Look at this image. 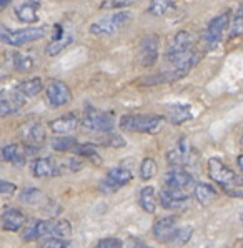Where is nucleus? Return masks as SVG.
Masks as SVG:
<instances>
[{"label":"nucleus","mask_w":243,"mask_h":248,"mask_svg":"<svg viewBox=\"0 0 243 248\" xmlns=\"http://www.w3.org/2000/svg\"><path fill=\"white\" fill-rule=\"evenodd\" d=\"M165 60L172 65V70L163 74V77H167V80H177L185 77L198 62L192 33L187 32V30L177 32L172 44L168 45L165 52Z\"/></svg>","instance_id":"nucleus-1"},{"label":"nucleus","mask_w":243,"mask_h":248,"mask_svg":"<svg viewBox=\"0 0 243 248\" xmlns=\"http://www.w3.org/2000/svg\"><path fill=\"white\" fill-rule=\"evenodd\" d=\"M163 118L158 115H143V113H128L120 118V128L125 132L157 133L162 128Z\"/></svg>","instance_id":"nucleus-2"},{"label":"nucleus","mask_w":243,"mask_h":248,"mask_svg":"<svg viewBox=\"0 0 243 248\" xmlns=\"http://www.w3.org/2000/svg\"><path fill=\"white\" fill-rule=\"evenodd\" d=\"M208 175L223 190L233 188V186H243V178L238 177L230 167H227L222 160L216 157H212L208 160Z\"/></svg>","instance_id":"nucleus-3"},{"label":"nucleus","mask_w":243,"mask_h":248,"mask_svg":"<svg viewBox=\"0 0 243 248\" xmlns=\"http://www.w3.org/2000/svg\"><path fill=\"white\" fill-rule=\"evenodd\" d=\"M230 20H231V12L227 10V12L220 14L218 17L212 18V20L208 22L207 29H205L202 33V42L205 44V47L213 48L222 42L223 33L230 29Z\"/></svg>","instance_id":"nucleus-4"},{"label":"nucleus","mask_w":243,"mask_h":248,"mask_svg":"<svg viewBox=\"0 0 243 248\" xmlns=\"http://www.w3.org/2000/svg\"><path fill=\"white\" fill-rule=\"evenodd\" d=\"M45 37L44 27H27V29H18V30H0V40L7 45L12 47H20V45L30 44V42L40 40Z\"/></svg>","instance_id":"nucleus-5"},{"label":"nucleus","mask_w":243,"mask_h":248,"mask_svg":"<svg viewBox=\"0 0 243 248\" xmlns=\"http://www.w3.org/2000/svg\"><path fill=\"white\" fill-rule=\"evenodd\" d=\"M82 128L85 132H104V133H110L113 130V117L110 113L100 112V110L93 108V107H87L85 113L82 117L80 122Z\"/></svg>","instance_id":"nucleus-6"},{"label":"nucleus","mask_w":243,"mask_h":248,"mask_svg":"<svg viewBox=\"0 0 243 248\" xmlns=\"http://www.w3.org/2000/svg\"><path fill=\"white\" fill-rule=\"evenodd\" d=\"M130 18H132V15L128 12L112 14V15H108V17L93 22V24L90 25V33H93V35H97V37L112 35V33H115L117 30H120L122 27L130 20Z\"/></svg>","instance_id":"nucleus-7"},{"label":"nucleus","mask_w":243,"mask_h":248,"mask_svg":"<svg viewBox=\"0 0 243 248\" xmlns=\"http://www.w3.org/2000/svg\"><path fill=\"white\" fill-rule=\"evenodd\" d=\"M193 155L195 154H193V148H192V145L188 143V140L180 139L175 147L167 152V162L172 167H187L195 160Z\"/></svg>","instance_id":"nucleus-8"},{"label":"nucleus","mask_w":243,"mask_h":248,"mask_svg":"<svg viewBox=\"0 0 243 248\" xmlns=\"http://www.w3.org/2000/svg\"><path fill=\"white\" fill-rule=\"evenodd\" d=\"M45 95H47L48 105L59 108L72 102V90L67 83L60 82V80H52L45 89Z\"/></svg>","instance_id":"nucleus-9"},{"label":"nucleus","mask_w":243,"mask_h":248,"mask_svg":"<svg viewBox=\"0 0 243 248\" xmlns=\"http://www.w3.org/2000/svg\"><path fill=\"white\" fill-rule=\"evenodd\" d=\"M158 47L160 40L157 35L143 37L138 45V63L142 67H152L158 59Z\"/></svg>","instance_id":"nucleus-10"},{"label":"nucleus","mask_w":243,"mask_h":248,"mask_svg":"<svg viewBox=\"0 0 243 248\" xmlns=\"http://www.w3.org/2000/svg\"><path fill=\"white\" fill-rule=\"evenodd\" d=\"M188 193L187 190H180V188H170V186H165V188L160 192V203L163 208L167 210H178L183 208L188 202Z\"/></svg>","instance_id":"nucleus-11"},{"label":"nucleus","mask_w":243,"mask_h":248,"mask_svg":"<svg viewBox=\"0 0 243 248\" xmlns=\"http://www.w3.org/2000/svg\"><path fill=\"white\" fill-rule=\"evenodd\" d=\"M20 135H22V140L25 142V147L27 148H32V147L39 148L40 145L45 142L44 125L39 124V122H27L25 125H22Z\"/></svg>","instance_id":"nucleus-12"},{"label":"nucleus","mask_w":243,"mask_h":248,"mask_svg":"<svg viewBox=\"0 0 243 248\" xmlns=\"http://www.w3.org/2000/svg\"><path fill=\"white\" fill-rule=\"evenodd\" d=\"M165 186L170 188H180V190H188L192 186H195V180L188 171L182 170V167H173L172 170H168L165 173Z\"/></svg>","instance_id":"nucleus-13"},{"label":"nucleus","mask_w":243,"mask_h":248,"mask_svg":"<svg viewBox=\"0 0 243 248\" xmlns=\"http://www.w3.org/2000/svg\"><path fill=\"white\" fill-rule=\"evenodd\" d=\"M25 97L18 90L15 92H0V117H7L10 113H15L20 107H24Z\"/></svg>","instance_id":"nucleus-14"},{"label":"nucleus","mask_w":243,"mask_h":248,"mask_svg":"<svg viewBox=\"0 0 243 248\" xmlns=\"http://www.w3.org/2000/svg\"><path fill=\"white\" fill-rule=\"evenodd\" d=\"M80 122L82 120L78 118L77 113L70 112V113H65V115L55 118V120H52L50 124H48V128L54 133H57V135H67V133L74 132L75 128L78 127Z\"/></svg>","instance_id":"nucleus-15"},{"label":"nucleus","mask_w":243,"mask_h":248,"mask_svg":"<svg viewBox=\"0 0 243 248\" xmlns=\"http://www.w3.org/2000/svg\"><path fill=\"white\" fill-rule=\"evenodd\" d=\"M177 230V217H163L153 223V236L158 242H170L173 232Z\"/></svg>","instance_id":"nucleus-16"},{"label":"nucleus","mask_w":243,"mask_h":248,"mask_svg":"<svg viewBox=\"0 0 243 248\" xmlns=\"http://www.w3.org/2000/svg\"><path fill=\"white\" fill-rule=\"evenodd\" d=\"M27 222V217L17 208H9L0 218V225H2L3 230L7 232H18L22 230V227Z\"/></svg>","instance_id":"nucleus-17"},{"label":"nucleus","mask_w":243,"mask_h":248,"mask_svg":"<svg viewBox=\"0 0 243 248\" xmlns=\"http://www.w3.org/2000/svg\"><path fill=\"white\" fill-rule=\"evenodd\" d=\"M132 178H134V175H132V171L128 169H125V167H115V169H112L107 173V178L104 180V183L110 186V188H119V186L127 185Z\"/></svg>","instance_id":"nucleus-18"},{"label":"nucleus","mask_w":243,"mask_h":248,"mask_svg":"<svg viewBox=\"0 0 243 248\" xmlns=\"http://www.w3.org/2000/svg\"><path fill=\"white\" fill-rule=\"evenodd\" d=\"M167 115H168V120L172 122L173 125H182L185 122L192 120V108L190 105L185 104H170L167 105Z\"/></svg>","instance_id":"nucleus-19"},{"label":"nucleus","mask_w":243,"mask_h":248,"mask_svg":"<svg viewBox=\"0 0 243 248\" xmlns=\"http://www.w3.org/2000/svg\"><path fill=\"white\" fill-rule=\"evenodd\" d=\"M32 173L37 178H48L59 175V167L52 158H37L32 163Z\"/></svg>","instance_id":"nucleus-20"},{"label":"nucleus","mask_w":243,"mask_h":248,"mask_svg":"<svg viewBox=\"0 0 243 248\" xmlns=\"http://www.w3.org/2000/svg\"><path fill=\"white\" fill-rule=\"evenodd\" d=\"M39 9L40 3L35 2V0H29V2H24L22 5H18L15 9V14H17L18 20L25 22V24H35L39 20Z\"/></svg>","instance_id":"nucleus-21"},{"label":"nucleus","mask_w":243,"mask_h":248,"mask_svg":"<svg viewBox=\"0 0 243 248\" xmlns=\"http://www.w3.org/2000/svg\"><path fill=\"white\" fill-rule=\"evenodd\" d=\"M193 197H195V200L198 202L200 205L207 207V205H210L212 202L216 200L218 192H216L210 183L198 182V183H195V186H193Z\"/></svg>","instance_id":"nucleus-22"},{"label":"nucleus","mask_w":243,"mask_h":248,"mask_svg":"<svg viewBox=\"0 0 243 248\" xmlns=\"http://www.w3.org/2000/svg\"><path fill=\"white\" fill-rule=\"evenodd\" d=\"M0 155L5 162H10L14 165H24L25 163V157H27V150L20 145H15V143H10V145H5V147L0 150Z\"/></svg>","instance_id":"nucleus-23"},{"label":"nucleus","mask_w":243,"mask_h":248,"mask_svg":"<svg viewBox=\"0 0 243 248\" xmlns=\"http://www.w3.org/2000/svg\"><path fill=\"white\" fill-rule=\"evenodd\" d=\"M138 203L147 213H153L157 210V192L153 186H143L138 193Z\"/></svg>","instance_id":"nucleus-24"},{"label":"nucleus","mask_w":243,"mask_h":248,"mask_svg":"<svg viewBox=\"0 0 243 248\" xmlns=\"http://www.w3.org/2000/svg\"><path fill=\"white\" fill-rule=\"evenodd\" d=\"M72 42H74V37L68 35V33H67V35H57V37H54L50 44L47 45V48H45V50H47V55L48 57L59 55V53L62 52V50H65V48L72 44Z\"/></svg>","instance_id":"nucleus-25"},{"label":"nucleus","mask_w":243,"mask_h":248,"mask_svg":"<svg viewBox=\"0 0 243 248\" xmlns=\"http://www.w3.org/2000/svg\"><path fill=\"white\" fill-rule=\"evenodd\" d=\"M175 9L173 0H152L149 5V14L155 17H163V15L170 14Z\"/></svg>","instance_id":"nucleus-26"},{"label":"nucleus","mask_w":243,"mask_h":248,"mask_svg":"<svg viewBox=\"0 0 243 248\" xmlns=\"http://www.w3.org/2000/svg\"><path fill=\"white\" fill-rule=\"evenodd\" d=\"M42 89H44V83H42V78H30V80H25V82H22L20 85L17 87V90L20 92V93H24L25 97H35V95H39Z\"/></svg>","instance_id":"nucleus-27"},{"label":"nucleus","mask_w":243,"mask_h":248,"mask_svg":"<svg viewBox=\"0 0 243 248\" xmlns=\"http://www.w3.org/2000/svg\"><path fill=\"white\" fill-rule=\"evenodd\" d=\"M230 37H243V0L230 20Z\"/></svg>","instance_id":"nucleus-28"},{"label":"nucleus","mask_w":243,"mask_h":248,"mask_svg":"<svg viewBox=\"0 0 243 248\" xmlns=\"http://www.w3.org/2000/svg\"><path fill=\"white\" fill-rule=\"evenodd\" d=\"M77 145L78 142L74 137H67V135H60L50 140V147L57 152H70V150H74Z\"/></svg>","instance_id":"nucleus-29"},{"label":"nucleus","mask_w":243,"mask_h":248,"mask_svg":"<svg viewBox=\"0 0 243 248\" xmlns=\"http://www.w3.org/2000/svg\"><path fill=\"white\" fill-rule=\"evenodd\" d=\"M10 63L15 70L18 72H30L33 68V59H30L27 55H20V53H10L9 55Z\"/></svg>","instance_id":"nucleus-30"},{"label":"nucleus","mask_w":243,"mask_h":248,"mask_svg":"<svg viewBox=\"0 0 243 248\" xmlns=\"http://www.w3.org/2000/svg\"><path fill=\"white\" fill-rule=\"evenodd\" d=\"M74 152L78 155V157H85V158H90L93 160L97 165H100L102 163V158L100 155H98L97 148H95L93 143H82V145H77V147L74 148Z\"/></svg>","instance_id":"nucleus-31"},{"label":"nucleus","mask_w":243,"mask_h":248,"mask_svg":"<svg viewBox=\"0 0 243 248\" xmlns=\"http://www.w3.org/2000/svg\"><path fill=\"white\" fill-rule=\"evenodd\" d=\"M157 163H155L153 158H145L142 163H140V178L142 180H150L157 175Z\"/></svg>","instance_id":"nucleus-32"},{"label":"nucleus","mask_w":243,"mask_h":248,"mask_svg":"<svg viewBox=\"0 0 243 248\" xmlns=\"http://www.w3.org/2000/svg\"><path fill=\"white\" fill-rule=\"evenodd\" d=\"M20 200L27 205H37L44 200V193H42L39 188H25L24 192L20 193Z\"/></svg>","instance_id":"nucleus-33"},{"label":"nucleus","mask_w":243,"mask_h":248,"mask_svg":"<svg viewBox=\"0 0 243 248\" xmlns=\"http://www.w3.org/2000/svg\"><path fill=\"white\" fill-rule=\"evenodd\" d=\"M192 233H193L192 227H177V230L173 232V235L168 243H178V245L187 243L190 240V236H192Z\"/></svg>","instance_id":"nucleus-34"},{"label":"nucleus","mask_w":243,"mask_h":248,"mask_svg":"<svg viewBox=\"0 0 243 248\" xmlns=\"http://www.w3.org/2000/svg\"><path fill=\"white\" fill-rule=\"evenodd\" d=\"M39 238V230H37V218L29 220L25 222V225L22 227V240L25 242H32V240Z\"/></svg>","instance_id":"nucleus-35"},{"label":"nucleus","mask_w":243,"mask_h":248,"mask_svg":"<svg viewBox=\"0 0 243 248\" xmlns=\"http://www.w3.org/2000/svg\"><path fill=\"white\" fill-rule=\"evenodd\" d=\"M54 228H55V236H60V238H70L72 235V227L68 220H59V222H54Z\"/></svg>","instance_id":"nucleus-36"},{"label":"nucleus","mask_w":243,"mask_h":248,"mask_svg":"<svg viewBox=\"0 0 243 248\" xmlns=\"http://www.w3.org/2000/svg\"><path fill=\"white\" fill-rule=\"evenodd\" d=\"M68 245H70L68 238H60V236H50V238H47L44 243H42L44 248H63Z\"/></svg>","instance_id":"nucleus-37"},{"label":"nucleus","mask_w":243,"mask_h":248,"mask_svg":"<svg viewBox=\"0 0 243 248\" xmlns=\"http://www.w3.org/2000/svg\"><path fill=\"white\" fill-rule=\"evenodd\" d=\"M137 0H105L102 3V9H125V7H130Z\"/></svg>","instance_id":"nucleus-38"},{"label":"nucleus","mask_w":243,"mask_h":248,"mask_svg":"<svg viewBox=\"0 0 243 248\" xmlns=\"http://www.w3.org/2000/svg\"><path fill=\"white\" fill-rule=\"evenodd\" d=\"M122 245H123V242L119 238H115V236H108V238H104L97 243L98 248H119Z\"/></svg>","instance_id":"nucleus-39"},{"label":"nucleus","mask_w":243,"mask_h":248,"mask_svg":"<svg viewBox=\"0 0 243 248\" xmlns=\"http://www.w3.org/2000/svg\"><path fill=\"white\" fill-rule=\"evenodd\" d=\"M102 145H107V147H113V148H123L127 142H125V139H122L120 135H110L107 140H104V143Z\"/></svg>","instance_id":"nucleus-40"},{"label":"nucleus","mask_w":243,"mask_h":248,"mask_svg":"<svg viewBox=\"0 0 243 248\" xmlns=\"http://www.w3.org/2000/svg\"><path fill=\"white\" fill-rule=\"evenodd\" d=\"M15 192H17V185H15V183L0 178V193H2V195H14Z\"/></svg>","instance_id":"nucleus-41"},{"label":"nucleus","mask_w":243,"mask_h":248,"mask_svg":"<svg viewBox=\"0 0 243 248\" xmlns=\"http://www.w3.org/2000/svg\"><path fill=\"white\" fill-rule=\"evenodd\" d=\"M70 169L72 171H77L78 169H82V163L77 162V160H70Z\"/></svg>","instance_id":"nucleus-42"},{"label":"nucleus","mask_w":243,"mask_h":248,"mask_svg":"<svg viewBox=\"0 0 243 248\" xmlns=\"http://www.w3.org/2000/svg\"><path fill=\"white\" fill-rule=\"evenodd\" d=\"M237 165H238V169H240V170H242V173H243V154H242V155H238Z\"/></svg>","instance_id":"nucleus-43"},{"label":"nucleus","mask_w":243,"mask_h":248,"mask_svg":"<svg viewBox=\"0 0 243 248\" xmlns=\"http://www.w3.org/2000/svg\"><path fill=\"white\" fill-rule=\"evenodd\" d=\"M10 2H12V0H0V12H2V10L5 9V7L9 5Z\"/></svg>","instance_id":"nucleus-44"},{"label":"nucleus","mask_w":243,"mask_h":248,"mask_svg":"<svg viewBox=\"0 0 243 248\" xmlns=\"http://www.w3.org/2000/svg\"><path fill=\"white\" fill-rule=\"evenodd\" d=\"M3 77H5V72H3L2 67H0V78H3Z\"/></svg>","instance_id":"nucleus-45"},{"label":"nucleus","mask_w":243,"mask_h":248,"mask_svg":"<svg viewBox=\"0 0 243 248\" xmlns=\"http://www.w3.org/2000/svg\"><path fill=\"white\" fill-rule=\"evenodd\" d=\"M240 143H242V147H243V133H242V139H240Z\"/></svg>","instance_id":"nucleus-46"},{"label":"nucleus","mask_w":243,"mask_h":248,"mask_svg":"<svg viewBox=\"0 0 243 248\" xmlns=\"http://www.w3.org/2000/svg\"><path fill=\"white\" fill-rule=\"evenodd\" d=\"M242 223H243V213H242Z\"/></svg>","instance_id":"nucleus-47"}]
</instances>
